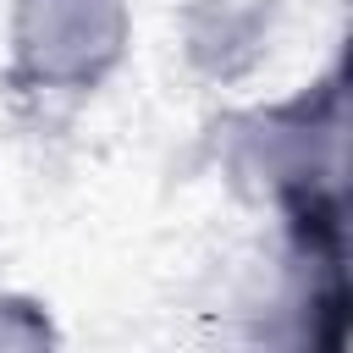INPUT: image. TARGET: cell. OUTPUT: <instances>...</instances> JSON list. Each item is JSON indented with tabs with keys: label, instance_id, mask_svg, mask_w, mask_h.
I'll list each match as a JSON object with an SVG mask.
<instances>
[{
	"label": "cell",
	"instance_id": "cell-2",
	"mask_svg": "<svg viewBox=\"0 0 353 353\" xmlns=\"http://www.w3.org/2000/svg\"><path fill=\"white\" fill-rule=\"evenodd\" d=\"M132 50L127 0H11L6 77L39 99L99 94Z\"/></svg>",
	"mask_w": 353,
	"mask_h": 353
},
{
	"label": "cell",
	"instance_id": "cell-1",
	"mask_svg": "<svg viewBox=\"0 0 353 353\" xmlns=\"http://www.w3.org/2000/svg\"><path fill=\"white\" fill-rule=\"evenodd\" d=\"M226 171L276 221L342 204V72L243 110L226 127Z\"/></svg>",
	"mask_w": 353,
	"mask_h": 353
},
{
	"label": "cell",
	"instance_id": "cell-3",
	"mask_svg": "<svg viewBox=\"0 0 353 353\" xmlns=\"http://www.w3.org/2000/svg\"><path fill=\"white\" fill-rule=\"evenodd\" d=\"M188 61L215 77L237 83L270 55V6L265 0H193L182 17Z\"/></svg>",
	"mask_w": 353,
	"mask_h": 353
},
{
	"label": "cell",
	"instance_id": "cell-4",
	"mask_svg": "<svg viewBox=\"0 0 353 353\" xmlns=\"http://www.w3.org/2000/svg\"><path fill=\"white\" fill-rule=\"evenodd\" d=\"M61 331L50 309L28 292H0V347H55Z\"/></svg>",
	"mask_w": 353,
	"mask_h": 353
}]
</instances>
